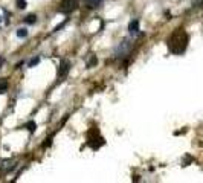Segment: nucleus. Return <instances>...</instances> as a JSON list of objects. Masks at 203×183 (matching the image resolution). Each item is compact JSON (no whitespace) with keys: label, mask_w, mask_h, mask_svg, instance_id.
Segmentation results:
<instances>
[{"label":"nucleus","mask_w":203,"mask_h":183,"mask_svg":"<svg viewBox=\"0 0 203 183\" xmlns=\"http://www.w3.org/2000/svg\"><path fill=\"white\" fill-rule=\"evenodd\" d=\"M96 63H98V60H96V56H92V58H90V61L87 63V67H92V66H95Z\"/></svg>","instance_id":"nucleus-12"},{"label":"nucleus","mask_w":203,"mask_h":183,"mask_svg":"<svg viewBox=\"0 0 203 183\" xmlns=\"http://www.w3.org/2000/svg\"><path fill=\"white\" fill-rule=\"evenodd\" d=\"M84 2H86V5L89 6V8H95L96 5H99V3H101L102 0H84Z\"/></svg>","instance_id":"nucleus-7"},{"label":"nucleus","mask_w":203,"mask_h":183,"mask_svg":"<svg viewBox=\"0 0 203 183\" xmlns=\"http://www.w3.org/2000/svg\"><path fill=\"white\" fill-rule=\"evenodd\" d=\"M69 70H70V63L66 61V60H63V61L60 63V66H58V79L63 81V79L67 76Z\"/></svg>","instance_id":"nucleus-3"},{"label":"nucleus","mask_w":203,"mask_h":183,"mask_svg":"<svg viewBox=\"0 0 203 183\" xmlns=\"http://www.w3.org/2000/svg\"><path fill=\"white\" fill-rule=\"evenodd\" d=\"M26 128H28V130L31 131V133H34V131L37 130V124H35L34 121H29L28 124H26Z\"/></svg>","instance_id":"nucleus-10"},{"label":"nucleus","mask_w":203,"mask_h":183,"mask_svg":"<svg viewBox=\"0 0 203 183\" xmlns=\"http://www.w3.org/2000/svg\"><path fill=\"white\" fill-rule=\"evenodd\" d=\"M8 90V81L6 79H2L0 81V93H5Z\"/></svg>","instance_id":"nucleus-9"},{"label":"nucleus","mask_w":203,"mask_h":183,"mask_svg":"<svg viewBox=\"0 0 203 183\" xmlns=\"http://www.w3.org/2000/svg\"><path fill=\"white\" fill-rule=\"evenodd\" d=\"M35 22H37V15L31 14V15H28V17L25 18V23H28V25H34Z\"/></svg>","instance_id":"nucleus-8"},{"label":"nucleus","mask_w":203,"mask_h":183,"mask_svg":"<svg viewBox=\"0 0 203 183\" xmlns=\"http://www.w3.org/2000/svg\"><path fill=\"white\" fill-rule=\"evenodd\" d=\"M188 46V35L183 29H177L173 35L168 38V47L173 54H182Z\"/></svg>","instance_id":"nucleus-1"},{"label":"nucleus","mask_w":203,"mask_h":183,"mask_svg":"<svg viewBox=\"0 0 203 183\" xmlns=\"http://www.w3.org/2000/svg\"><path fill=\"white\" fill-rule=\"evenodd\" d=\"M17 6H18L20 9H25V8H26V2H25V0H18V2H17Z\"/></svg>","instance_id":"nucleus-13"},{"label":"nucleus","mask_w":203,"mask_h":183,"mask_svg":"<svg viewBox=\"0 0 203 183\" xmlns=\"http://www.w3.org/2000/svg\"><path fill=\"white\" fill-rule=\"evenodd\" d=\"M38 63H40V56H35V58H32V60H31V61H29V67H34V66H35V64H38Z\"/></svg>","instance_id":"nucleus-11"},{"label":"nucleus","mask_w":203,"mask_h":183,"mask_svg":"<svg viewBox=\"0 0 203 183\" xmlns=\"http://www.w3.org/2000/svg\"><path fill=\"white\" fill-rule=\"evenodd\" d=\"M128 32H130L131 35H136V34L139 32V20H133V22H130V25H128Z\"/></svg>","instance_id":"nucleus-5"},{"label":"nucleus","mask_w":203,"mask_h":183,"mask_svg":"<svg viewBox=\"0 0 203 183\" xmlns=\"http://www.w3.org/2000/svg\"><path fill=\"white\" fill-rule=\"evenodd\" d=\"M17 37H18V38H25V37H28V29L18 28L17 29Z\"/></svg>","instance_id":"nucleus-6"},{"label":"nucleus","mask_w":203,"mask_h":183,"mask_svg":"<svg viewBox=\"0 0 203 183\" xmlns=\"http://www.w3.org/2000/svg\"><path fill=\"white\" fill-rule=\"evenodd\" d=\"M130 47H131V43L130 40H124V41L121 43L118 47H116V51H115V55L116 56H124L128 51H130Z\"/></svg>","instance_id":"nucleus-4"},{"label":"nucleus","mask_w":203,"mask_h":183,"mask_svg":"<svg viewBox=\"0 0 203 183\" xmlns=\"http://www.w3.org/2000/svg\"><path fill=\"white\" fill-rule=\"evenodd\" d=\"M78 8V0H61L58 5V11L61 14H70Z\"/></svg>","instance_id":"nucleus-2"}]
</instances>
